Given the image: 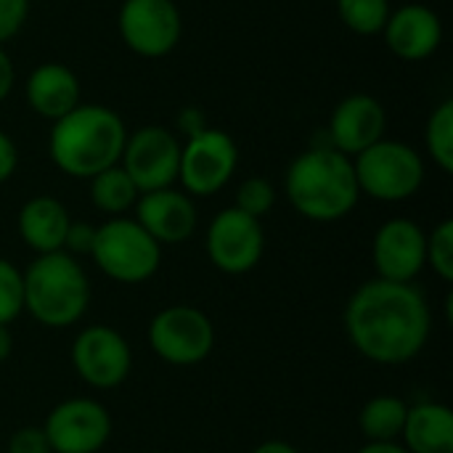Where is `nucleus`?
Returning a JSON list of instances; mask_svg holds the SVG:
<instances>
[{
  "label": "nucleus",
  "instance_id": "nucleus-7",
  "mask_svg": "<svg viewBox=\"0 0 453 453\" xmlns=\"http://www.w3.org/2000/svg\"><path fill=\"white\" fill-rule=\"evenodd\" d=\"M151 353L170 366H196L215 348V326L194 305H167L149 321Z\"/></svg>",
  "mask_w": 453,
  "mask_h": 453
},
{
  "label": "nucleus",
  "instance_id": "nucleus-20",
  "mask_svg": "<svg viewBox=\"0 0 453 453\" xmlns=\"http://www.w3.org/2000/svg\"><path fill=\"white\" fill-rule=\"evenodd\" d=\"M398 443L409 453H453V411L435 401L409 406Z\"/></svg>",
  "mask_w": 453,
  "mask_h": 453
},
{
  "label": "nucleus",
  "instance_id": "nucleus-35",
  "mask_svg": "<svg viewBox=\"0 0 453 453\" xmlns=\"http://www.w3.org/2000/svg\"><path fill=\"white\" fill-rule=\"evenodd\" d=\"M252 453H300L292 443H284V441H265L260 443Z\"/></svg>",
  "mask_w": 453,
  "mask_h": 453
},
{
  "label": "nucleus",
  "instance_id": "nucleus-25",
  "mask_svg": "<svg viewBox=\"0 0 453 453\" xmlns=\"http://www.w3.org/2000/svg\"><path fill=\"white\" fill-rule=\"evenodd\" d=\"M24 313V276L21 271L0 257V324L11 326Z\"/></svg>",
  "mask_w": 453,
  "mask_h": 453
},
{
  "label": "nucleus",
  "instance_id": "nucleus-8",
  "mask_svg": "<svg viewBox=\"0 0 453 453\" xmlns=\"http://www.w3.org/2000/svg\"><path fill=\"white\" fill-rule=\"evenodd\" d=\"M239 167L236 141L218 127H204L202 133L180 143V167L178 180L183 191L194 199H204L226 188Z\"/></svg>",
  "mask_w": 453,
  "mask_h": 453
},
{
  "label": "nucleus",
  "instance_id": "nucleus-16",
  "mask_svg": "<svg viewBox=\"0 0 453 453\" xmlns=\"http://www.w3.org/2000/svg\"><path fill=\"white\" fill-rule=\"evenodd\" d=\"M135 220L159 247H165L188 242L196 231L199 215L194 199L170 186L141 194L135 202Z\"/></svg>",
  "mask_w": 453,
  "mask_h": 453
},
{
  "label": "nucleus",
  "instance_id": "nucleus-15",
  "mask_svg": "<svg viewBox=\"0 0 453 453\" xmlns=\"http://www.w3.org/2000/svg\"><path fill=\"white\" fill-rule=\"evenodd\" d=\"M388 127V111L380 98L369 93H353L345 96L329 119V138L332 149L342 151L345 157H358L369 146L385 138Z\"/></svg>",
  "mask_w": 453,
  "mask_h": 453
},
{
  "label": "nucleus",
  "instance_id": "nucleus-12",
  "mask_svg": "<svg viewBox=\"0 0 453 453\" xmlns=\"http://www.w3.org/2000/svg\"><path fill=\"white\" fill-rule=\"evenodd\" d=\"M72 366L88 388L114 390L133 369V350L117 329L93 324L74 337Z\"/></svg>",
  "mask_w": 453,
  "mask_h": 453
},
{
  "label": "nucleus",
  "instance_id": "nucleus-30",
  "mask_svg": "<svg viewBox=\"0 0 453 453\" xmlns=\"http://www.w3.org/2000/svg\"><path fill=\"white\" fill-rule=\"evenodd\" d=\"M8 453H50L48 438L42 433V427H19L16 433H11L8 438Z\"/></svg>",
  "mask_w": 453,
  "mask_h": 453
},
{
  "label": "nucleus",
  "instance_id": "nucleus-33",
  "mask_svg": "<svg viewBox=\"0 0 453 453\" xmlns=\"http://www.w3.org/2000/svg\"><path fill=\"white\" fill-rule=\"evenodd\" d=\"M178 125H180V133L186 135V138H191V135H196V133H202L204 127H207V122H204V114L199 111V109H183L180 114H178Z\"/></svg>",
  "mask_w": 453,
  "mask_h": 453
},
{
  "label": "nucleus",
  "instance_id": "nucleus-11",
  "mask_svg": "<svg viewBox=\"0 0 453 453\" xmlns=\"http://www.w3.org/2000/svg\"><path fill=\"white\" fill-rule=\"evenodd\" d=\"M122 42L143 58L173 53L183 35V16L175 0H125L117 16Z\"/></svg>",
  "mask_w": 453,
  "mask_h": 453
},
{
  "label": "nucleus",
  "instance_id": "nucleus-31",
  "mask_svg": "<svg viewBox=\"0 0 453 453\" xmlns=\"http://www.w3.org/2000/svg\"><path fill=\"white\" fill-rule=\"evenodd\" d=\"M19 167V149L8 133L0 130V183L11 180Z\"/></svg>",
  "mask_w": 453,
  "mask_h": 453
},
{
  "label": "nucleus",
  "instance_id": "nucleus-19",
  "mask_svg": "<svg viewBox=\"0 0 453 453\" xmlns=\"http://www.w3.org/2000/svg\"><path fill=\"white\" fill-rule=\"evenodd\" d=\"M69 223L72 218L66 207L56 196H45V194L24 202L16 218L19 236L35 255L61 252Z\"/></svg>",
  "mask_w": 453,
  "mask_h": 453
},
{
  "label": "nucleus",
  "instance_id": "nucleus-6",
  "mask_svg": "<svg viewBox=\"0 0 453 453\" xmlns=\"http://www.w3.org/2000/svg\"><path fill=\"white\" fill-rule=\"evenodd\" d=\"M358 191L377 202H406L425 183V159L403 141L382 138L353 157Z\"/></svg>",
  "mask_w": 453,
  "mask_h": 453
},
{
  "label": "nucleus",
  "instance_id": "nucleus-9",
  "mask_svg": "<svg viewBox=\"0 0 453 453\" xmlns=\"http://www.w3.org/2000/svg\"><path fill=\"white\" fill-rule=\"evenodd\" d=\"M119 167L130 175L138 194L170 188L178 183L180 141L162 125H143L135 133H127Z\"/></svg>",
  "mask_w": 453,
  "mask_h": 453
},
{
  "label": "nucleus",
  "instance_id": "nucleus-21",
  "mask_svg": "<svg viewBox=\"0 0 453 453\" xmlns=\"http://www.w3.org/2000/svg\"><path fill=\"white\" fill-rule=\"evenodd\" d=\"M409 403L398 395H374L358 414V430L366 443H395L406 425Z\"/></svg>",
  "mask_w": 453,
  "mask_h": 453
},
{
  "label": "nucleus",
  "instance_id": "nucleus-1",
  "mask_svg": "<svg viewBox=\"0 0 453 453\" xmlns=\"http://www.w3.org/2000/svg\"><path fill=\"white\" fill-rule=\"evenodd\" d=\"M342 321L350 345L380 366L414 361L433 332V313L422 289L385 279L364 281L350 295Z\"/></svg>",
  "mask_w": 453,
  "mask_h": 453
},
{
  "label": "nucleus",
  "instance_id": "nucleus-3",
  "mask_svg": "<svg viewBox=\"0 0 453 453\" xmlns=\"http://www.w3.org/2000/svg\"><path fill=\"white\" fill-rule=\"evenodd\" d=\"M284 191L295 212L313 223H337L361 199L353 159L332 146H313L297 154L287 167Z\"/></svg>",
  "mask_w": 453,
  "mask_h": 453
},
{
  "label": "nucleus",
  "instance_id": "nucleus-17",
  "mask_svg": "<svg viewBox=\"0 0 453 453\" xmlns=\"http://www.w3.org/2000/svg\"><path fill=\"white\" fill-rule=\"evenodd\" d=\"M382 37L390 53L401 61H425L443 42V21L430 5L406 3L390 11Z\"/></svg>",
  "mask_w": 453,
  "mask_h": 453
},
{
  "label": "nucleus",
  "instance_id": "nucleus-13",
  "mask_svg": "<svg viewBox=\"0 0 453 453\" xmlns=\"http://www.w3.org/2000/svg\"><path fill=\"white\" fill-rule=\"evenodd\" d=\"M42 433L50 453H98L111 438V417L93 398H69L50 409Z\"/></svg>",
  "mask_w": 453,
  "mask_h": 453
},
{
  "label": "nucleus",
  "instance_id": "nucleus-34",
  "mask_svg": "<svg viewBox=\"0 0 453 453\" xmlns=\"http://www.w3.org/2000/svg\"><path fill=\"white\" fill-rule=\"evenodd\" d=\"M358 453H409L398 441L395 443H364Z\"/></svg>",
  "mask_w": 453,
  "mask_h": 453
},
{
  "label": "nucleus",
  "instance_id": "nucleus-4",
  "mask_svg": "<svg viewBox=\"0 0 453 453\" xmlns=\"http://www.w3.org/2000/svg\"><path fill=\"white\" fill-rule=\"evenodd\" d=\"M24 276V311L48 329L74 326L90 305V279L77 257L61 252L37 255Z\"/></svg>",
  "mask_w": 453,
  "mask_h": 453
},
{
  "label": "nucleus",
  "instance_id": "nucleus-14",
  "mask_svg": "<svg viewBox=\"0 0 453 453\" xmlns=\"http://www.w3.org/2000/svg\"><path fill=\"white\" fill-rule=\"evenodd\" d=\"M372 260L377 279L414 284L427 268V234L409 218L385 220L372 242Z\"/></svg>",
  "mask_w": 453,
  "mask_h": 453
},
{
  "label": "nucleus",
  "instance_id": "nucleus-22",
  "mask_svg": "<svg viewBox=\"0 0 453 453\" xmlns=\"http://www.w3.org/2000/svg\"><path fill=\"white\" fill-rule=\"evenodd\" d=\"M138 196L141 194H138L135 183L119 165L106 167L90 178V202L98 212H104L109 218H122L127 210L135 207Z\"/></svg>",
  "mask_w": 453,
  "mask_h": 453
},
{
  "label": "nucleus",
  "instance_id": "nucleus-24",
  "mask_svg": "<svg viewBox=\"0 0 453 453\" xmlns=\"http://www.w3.org/2000/svg\"><path fill=\"white\" fill-rule=\"evenodd\" d=\"M390 0H337V16L340 21L364 37L382 35L388 16H390Z\"/></svg>",
  "mask_w": 453,
  "mask_h": 453
},
{
  "label": "nucleus",
  "instance_id": "nucleus-5",
  "mask_svg": "<svg viewBox=\"0 0 453 453\" xmlns=\"http://www.w3.org/2000/svg\"><path fill=\"white\" fill-rule=\"evenodd\" d=\"M98 271L117 284H143L162 263V247L138 226L135 218H109L96 226L90 252Z\"/></svg>",
  "mask_w": 453,
  "mask_h": 453
},
{
  "label": "nucleus",
  "instance_id": "nucleus-2",
  "mask_svg": "<svg viewBox=\"0 0 453 453\" xmlns=\"http://www.w3.org/2000/svg\"><path fill=\"white\" fill-rule=\"evenodd\" d=\"M127 141L122 117L104 104H77L50 125L48 154L69 178L90 180L106 167L119 165Z\"/></svg>",
  "mask_w": 453,
  "mask_h": 453
},
{
  "label": "nucleus",
  "instance_id": "nucleus-32",
  "mask_svg": "<svg viewBox=\"0 0 453 453\" xmlns=\"http://www.w3.org/2000/svg\"><path fill=\"white\" fill-rule=\"evenodd\" d=\"M13 85H16V66L11 61L8 50L0 45V104L11 96Z\"/></svg>",
  "mask_w": 453,
  "mask_h": 453
},
{
  "label": "nucleus",
  "instance_id": "nucleus-10",
  "mask_svg": "<svg viewBox=\"0 0 453 453\" xmlns=\"http://www.w3.org/2000/svg\"><path fill=\"white\" fill-rule=\"evenodd\" d=\"M210 263L228 276H244L257 268L265 252L263 223L236 207L220 210L204 234Z\"/></svg>",
  "mask_w": 453,
  "mask_h": 453
},
{
  "label": "nucleus",
  "instance_id": "nucleus-28",
  "mask_svg": "<svg viewBox=\"0 0 453 453\" xmlns=\"http://www.w3.org/2000/svg\"><path fill=\"white\" fill-rule=\"evenodd\" d=\"M29 19V0H0V45L13 40Z\"/></svg>",
  "mask_w": 453,
  "mask_h": 453
},
{
  "label": "nucleus",
  "instance_id": "nucleus-18",
  "mask_svg": "<svg viewBox=\"0 0 453 453\" xmlns=\"http://www.w3.org/2000/svg\"><path fill=\"white\" fill-rule=\"evenodd\" d=\"M24 96H27L29 109L48 122L61 119L77 104H82L80 101L82 88H80L77 74L66 64H58V61L35 66L24 82Z\"/></svg>",
  "mask_w": 453,
  "mask_h": 453
},
{
  "label": "nucleus",
  "instance_id": "nucleus-26",
  "mask_svg": "<svg viewBox=\"0 0 453 453\" xmlns=\"http://www.w3.org/2000/svg\"><path fill=\"white\" fill-rule=\"evenodd\" d=\"M276 204V186L268 180V178H260V175H252L247 180L239 183L236 188V210L252 215V218H265Z\"/></svg>",
  "mask_w": 453,
  "mask_h": 453
},
{
  "label": "nucleus",
  "instance_id": "nucleus-23",
  "mask_svg": "<svg viewBox=\"0 0 453 453\" xmlns=\"http://www.w3.org/2000/svg\"><path fill=\"white\" fill-rule=\"evenodd\" d=\"M425 146L433 162L449 175L453 173V101H441L425 125Z\"/></svg>",
  "mask_w": 453,
  "mask_h": 453
},
{
  "label": "nucleus",
  "instance_id": "nucleus-36",
  "mask_svg": "<svg viewBox=\"0 0 453 453\" xmlns=\"http://www.w3.org/2000/svg\"><path fill=\"white\" fill-rule=\"evenodd\" d=\"M11 350H13V334L8 326L0 324V364L11 356Z\"/></svg>",
  "mask_w": 453,
  "mask_h": 453
},
{
  "label": "nucleus",
  "instance_id": "nucleus-27",
  "mask_svg": "<svg viewBox=\"0 0 453 453\" xmlns=\"http://www.w3.org/2000/svg\"><path fill=\"white\" fill-rule=\"evenodd\" d=\"M427 265L433 273L451 284L453 281V220H441L427 234Z\"/></svg>",
  "mask_w": 453,
  "mask_h": 453
},
{
  "label": "nucleus",
  "instance_id": "nucleus-29",
  "mask_svg": "<svg viewBox=\"0 0 453 453\" xmlns=\"http://www.w3.org/2000/svg\"><path fill=\"white\" fill-rule=\"evenodd\" d=\"M93 242H96V226L88 220H72L64 236V252L72 257H82L93 252Z\"/></svg>",
  "mask_w": 453,
  "mask_h": 453
}]
</instances>
